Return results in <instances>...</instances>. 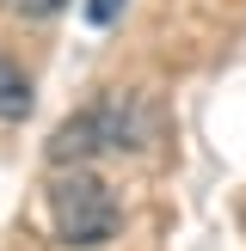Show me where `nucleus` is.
Masks as SVG:
<instances>
[{"instance_id": "5", "label": "nucleus", "mask_w": 246, "mask_h": 251, "mask_svg": "<svg viewBox=\"0 0 246 251\" xmlns=\"http://www.w3.org/2000/svg\"><path fill=\"white\" fill-rule=\"evenodd\" d=\"M117 12H123V0H86V19L92 25H111Z\"/></svg>"}, {"instance_id": "3", "label": "nucleus", "mask_w": 246, "mask_h": 251, "mask_svg": "<svg viewBox=\"0 0 246 251\" xmlns=\"http://www.w3.org/2000/svg\"><path fill=\"white\" fill-rule=\"evenodd\" d=\"M25 110H31V80H25L19 61L0 55V123H19Z\"/></svg>"}, {"instance_id": "2", "label": "nucleus", "mask_w": 246, "mask_h": 251, "mask_svg": "<svg viewBox=\"0 0 246 251\" xmlns=\"http://www.w3.org/2000/svg\"><path fill=\"white\" fill-rule=\"evenodd\" d=\"M49 227L74 251L105 245L111 233H117V196H111V184L92 178V172H80V166L62 172V178L49 184Z\"/></svg>"}, {"instance_id": "4", "label": "nucleus", "mask_w": 246, "mask_h": 251, "mask_svg": "<svg viewBox=\"0 0 246 251\" xmlns=\"http://www.w3.org/2000/svg\"><path fill=\"white\" fill-rule=\"evenodd\" d=\"M6 6L19 12V19H49V12H62L68 0H6Z\"/></svg>"}, {"instance_id": "1", "label": "nucleus", "mask_w": 246, "mask_h": 251, "mask_svg": "<svg viewBox=\"0 0 246 251\" xmlns=\"http://www.w3.org/2000/svg\"><path fill=\"white\" fill-rule=\"evenodd\" d=\"M142 141H148L142 98L135 92H105L98 104L74 110V117L49 135V166L74 172L80 159H98V153H135Z\"/></svg>"}]
</instances>
